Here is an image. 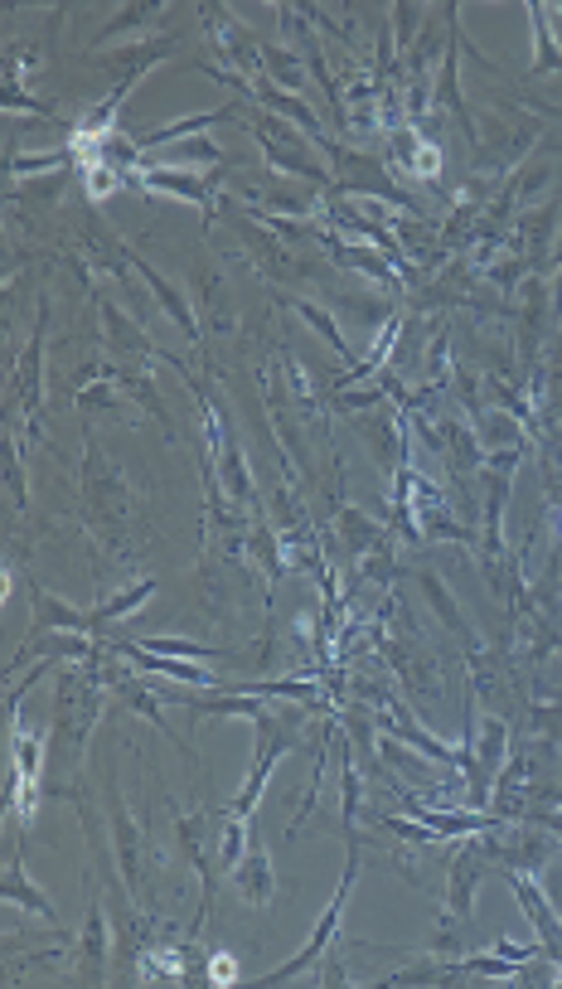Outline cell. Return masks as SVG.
Instances as JSON below:
<instances>
[{"instance_id": "cell-22", "label": "cell", "mask_w": 562, "mask_h": 989, "mask_svg": "<svg viewBox=\"0 0 562 989\" xmlns=\"http://www.w3.org/2000/svg\"><path fill=\"white\" fill-rule=\"evenodd\" d=\"M359 815V771H354V761L344 767V819H354Z\"/></svg>"}, {"instance_id": "cell-1", "label": "cell", "mask_w": 562, "mask_h": 989, "mask_svg": "<svg viewBox=\"0 0 562 989\" xmlns=\"http://www.w3.org/2000/svg\"><path fill=\"white\" fill-rule=\"evenodd\" d=\"M354 873H359V853L350 849V863H344V879H340V887H335V903H330V912L320 917V927H316V936L306 941V951L296 955L291 965H281V970H272L267 975V985H286L291 975H301V970H311V965L325 955V946H330V936H335V927H340V912H344V903H350V887H354Z\"/></svg>"}, {"instance_id": "cell-15", "label": "cell", "mask_w": 562, "mask_h": 989, "mask_svg": "<svg viewBox=\"0 0 562 989\" xmlns=\"http://www.w3.org/2000/svg\"><path fill=\"white\" fill-rule=\"evenodd\" d=\"M229 112L223 107H213V112H199V117H185V121H171V127H161V131H151V137H141L137 141V151H155L161 141H175V137H189V131H204V127H213V121H223Z\"/></svg>"}, {"instance_id": "cell-9", "label": "cell", "mask_w": 562, "mask_h": 989, "mask_svg": "<svg viewBox=\"0 0 562 989\" xmlns=\"http://www.w3.org/2000/svg\"><path fill=\"white\" fill-rule=\"evenodd\" d=\"M83 980H103V961H107V921H103V907H87V927H83Z\"/></svg>"}, {"instance_id": "cell-16", "label": "cell", "mask_w": 562, "mask_h": 989, "mask_svg": "<svg viewBox=\"0 0 562 989\" xmlns=\"http://www.w3.org/2000/svg\"><path fill=\"white\" fill-rule=\"evenodd\" d=\"M296 311H301V316H306L311 325H316V330H320V335H325V340H330V345H335V350H340L344 359H350V340H344V330H340V325H335L330 316H325V311H316V306H306V301H301V306H296Z\"/></svg>"}, {"instance_id": "cell-21", "label": "cell", "mask_w": 562, "mask_h": 989, "mask_svg": "<svg viewBox=\"0 0 562 989\" xmlns=\"http://www.w3.org/2000/svg\"><path fill=\"white\" fill-rule=\"evenodd\" d=\"M73 155L69 151H54V155H35V161H15L20 175H35V171H54V165H69Z\"/></svg>"}, {"instance_id": "cell-2", "label": "cell", "mask_w": 562, "mask_h": 989, "mask_svg": "<svg viewBox=\"0 0 562 989\" xmlns=\"http://www.w3.org/2000/svg\"><path fill=\"white\" fill-rule=\"evenodd\" d=\"M233 883H238L243 903H253V907H267V903H272V893H277L272 859H267L262 839H257V825H253V839H247V853L233 863Z\"/></svg>"}, {"instance_id": "cell-23", "label": "cell", "mask_w": 562, "mask_h": 989, "mask_svg": "<svg viewBox=\"0 0 562 989\" xmlns=\"http://www.w3.org/2000/svg\"><path fill=\"white\" fill-rule=\"evenodd\" d=\"M175 161H219V151H213V146H204V141H185L175 151Z\"/></svg>"}, {"instance_id": "cell-20", "label": "cell", "mask_w": 562, "mask_h": 989, "mask_svg": "<svg viewBox=\"0 0 562 989\" xmlns=\"http://www.w3.org/2000/svg\"><path fill=\"white\" fill-rule=\"evenodd\" d=\"M388 829L398 839H412V845H442V835H436V829H418V825H408V819H388Z\"/></svg>"}, {"instance_id": "cell-5", "label": "cell", "mask_w": 562, "mask_h": 989, "mask_svg": "<svg viewBox=\"0 0 562 989\" xmlns=\"http://www.w3.org/2000/svg\"><path fill=\"white\" fill-rule=\"evenodd\" d=\"M388 713H393V718H384V728H393V733H398V737H408V742L422 752L426 761H436V767H460V752H452V747H442V742H432V737H426L422 728H418V718H412L402 703H393V699H388Z\"/></svg>"}, {"instance_id": "cell-24", "label": "cell", "mask_w": 562, "mask_h": 989, "mask_svg": "<svg viewBox=\"0 0 562 989\" xmlns=\"http://www.w3.org/2000/svg\"><path fill=\"white\" fill-rule=\"evenodd\" d=\"M374 403H378V388H368V393H344L340 408H374Z\"/></svg>"}, {"instance_id": "cell-6", "label": "cell", "mask_w": 562, "mask_h": 989, "mask_svg": "<svg viewBox=\"0 0 562 989\" xmlns=\"http://www.w3.org/2000/svg\"><path fill=\"white\" fill-rule=\"evenodd\" d=\"M408 815H418L426 829H436L442 839H470V835H485V829L494 825L490 815H452V811H432V805H422V801H412L408 795Z\"/></svg>"}, {"instance_id": "cell-18", "label": "cell", "mask_w": 562, "mask_h": 989, "mask_svg": "<svg viewBox=\"0 0 562 989\" xmlns=\"http://www.w3.org/2000/svg\"><path fill=\"white\" fill-rule=\"evenodd\" d=\"M121 694H127V703L137 708V713H145V718H151L155 728H165V713H161V703H155L151 694L141 689V684H121Z\"/></svg>"}, {"instance_id": "cell-12", "label": "cell", "mask_w": 562, "mask_h": 989, "mask_svg": "<svg viewBox=\"0 0 562 989\" xmlns=\"http://www.w3.org/2000/svg\"><path fill=\"white\" fill-rule=\"evenodd\" d=\"M137 272H145V282H151V291H155V296H161V306L175 316L179 330H185L189 340H199V325H195V316H189V306H185V301H179V291H171V282H165L161 272H151V267H145L141 257H137Z\"/></svg>"}, {"instance_id": "cell-19", "label": "cell", "mask_w": 562, "mask_h": 989, "mask_svg": "<svg viewBox=\"0 0 562 989\" xmlns=\"http://www.w3.org/2000/svg\"><path fill=\"white\" fill-rule=\"evenodd\" d=\"M548 69H562V54H558L553 35H548V30L538 25V59H534V73H548Z\"/></svg>"}, {"instance_id": "cell-8", "label": "cell", "mask_w": 562, "mask_h": 989, "mask_svg": "<svg viewBox=\"0 0 562 989\" xmlns=\"http://www.w3.org/2000/svg\"><path fill=\"white\" fill-rule=\"evenodd\" d=\"M141 185H145V189H165V195H179V199H195V205H209L204 179L175 171V165H161V161L145 165V171H141Z\"/></svg>"}, {"instance_id": "cell-17", "label": "cell", "mask_w": 562, "mask_h": 989, "mask_svg": "<svg viewBox=\"0 0 562 989\" xmlns=\"http://www.w3.org/2000/svg\"><path fill=\"white\" fill-rule=\"evenodd\" d=\"M199 713H243V718H262V703L257 699H209V703H195Z\"/></svg>"}, {"instance_id": "cell-4", "label": "cell", "mask_w": 562, "mask_h": 989, "mask_svg": "<svg viewBox=\"0 0 562 989\" xmlns=\"http://www.w3.org/2000/svg\"><path fill=\"white\" fill-rule=\"evenodd\" d=\"M257 723H262V757H257L253 777H247V786L238 791V801H233V815H253V805H257V795H262L267 777H272L277 757H281V752H291V737H277V723H272V718L262 713Z\"/></svg>"}, {"instance_id": "cell-13", "label": "cell", "mask_w": 562, "mask_h": 989, "mask_svg": "<svg viewBox=\"0 0 562 989\" xmlns=\"http://www.w3.org/2000/svg\"><path fill=\"white\" fill-rule=\"evenodd\" d=\"M155 592V582H137V587H127V592H117L112 602H103L93 616H87V631H103L107 621H117V616H127V612H137V606L145 602Z\"/></svg>"}, {"instance_id": "cell-3", "label": "cell", "mask_w": 562, "mask_h": 989, "mask_svg": "<svg viewBox=\"0 0 562 989\" xmlns=\"http://www.w3.org/2000/svg\"><path fill=\"white\" fill-rule=\"evenodd\" d=\"M510 883H514V897L524 903V912L534 917V931L543 936V951L553 955V961H562V921H558L553 907H548V897L538 893L528 873H510Z\"/></svg>"}, {"instance_id": "cell-10", "label": "cell", "mask_w": 562, "mask_h": 989, "mask_svg": "<svg viewBox=\"0 0 562 989\" xmlns=\"http://www.w3.org/2000/svg\"><path fill=\"white\" fill-rule=\"evenodd\" d=\"M0 897H5V903L30 907V912H39L44 921H54V927H59V912H54V903L39 893L35 883L25 879V869H15V863H10V869H5V883H0Z\"/></svg>"}, {"instance_id": "cell-14", "label": "cell", "mask_w": 562, "mask_h": 989, "mask_svg": "<svg viewBox=\"0 0 562 989\" xmlns=\"http://www.w3.org/2000/svg\"><path fill=\"white\" fill-rule=\"evenodd\" d=\"M257 93H262V103H267V107H277V112H281V117H296V121H301V127H306V131H311V137H316V141H325L320 121H316V117H311V112H306V103H296V97H291V93H286V88H277V83H262V88H257Z\"/></svg>"}, {"instance_id": "cell-7", "label": "cell", "mask_w": 562, "mask_h": 989, "mask_svg": "<svg viewBox=\"0 0 562 989\" xmlns=\"http://www.w3.org/2000/svg\"><path fill=\"white\" fill-rule=\"evenodd\" d=\"M485 869V849H460L452 863V912L466 921L470 917V897H476V879Z\"/></svg>"}, {"instance_id": "cell-11", "label": "cell", "mask_w": 562, "mask_h": 989, "mask_svg": "<svg viewBox=\"0 0 562 989\" xmlns=\"http://www.w3.org/2000/svg\"><path fill=\"white\" fill-rule=\"evenodd\" d=\"M330 247H335V257H340L344 267H354V272H368V277H378V282H388V287H398V272L384 263V257L374 253V247H364V243H344V238H330Z\"/></svg>"}]
</instances>
